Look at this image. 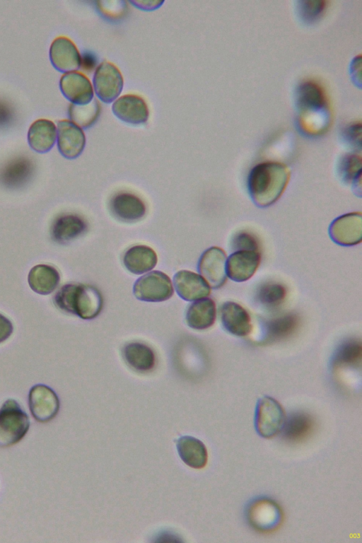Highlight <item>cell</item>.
<instances>
[{
  "label": "cell",
  "mask_w": 362,
  "mask_h": 543,
  "mask_svg": "<svg viewBox=\"0 0 362 543\" xmlns=\"http://www.w3.org/2000/svg\"><path fill=\"white\" fill-rule=\"evenodd\" d=\"M290 177V170L283 163L264 162L250 171L247 187L253 202L267 207L276 202L284 193Z\"/></svg>",
  "instance_id": "1"
},
{
  "label": "cell",
  "mask_w": 362,
  "mask_h": 543,
  "mask_svg": "<svg viewBox=\"0 0 362 543\" xmlns=\"http://www.w3.org/2000/svg\"><path fill=\"white\" fill-rule=\"evenodd\" d=\"M53 302L61 310L83 320L96 317L103 307L101 293L89 284H65L56 293Z\"/></svg>",
  "instance_id": "2"
},
{
  "label": "cell",
  "mask_w": 362,
  "mask_h": 543,
  "mask_svg": "<svg viewBox=\"0 0 362 543\" xmlns=\"http://www.w3.org/2000/svg\"><path fill=\"white\" fill-rule=\"evenodd\" d=\"M29 427V417L20 404L13 399L5 401L0 408V448L20 442Z\"/></svg>",
  "instance_id": "3"
},
{
  "label": "cell",
  "mask_w": 362,
  "mask_h": 543,
  "mask_svg": "<svg viewBox=\"0 0 362 543\" xmlns=\"http://www.w3.org/2000/svg\"><path fill=\"white\" fill-rule=\"evenodd\" d=\"M245 515L249 525L262 533L276 530L283 521L281 507L268 497H258L252 500L247 504Z\"/></svg>",
  "instance_id": "4"
},
{
  "label": "cell",
  "mask_w": 362,
  "mask_h": 543,
  "mask_svg": "<svg viewBox=\"0 0 362 543\" xmlns=\"http://www.w3.org/2000/svg\"><path fill=\"white\" fill-rule=\"evenodd\" d=\"M285 413L278 401L264 396L257 401L255 413V428L263 438H270L278 434L285 421Z\"/></svg>",
  "instance_id": "5"
},
{
  "label": "cell",
  "mask_w": 362,
  "mask_h": 543,
  "mask_svg": "<svg viewBox=\"0 0 362 543\" xmlns=\"http://www.w3.org/2000/svg\"><path fill=\"white\" fill-rule=\"evenodd\" d=\"M124 78L119 68L107 61L101 62L95 69L93 87L98 98L105 103H113L122 93Z\"/></svg>",
  "instance_id": "6"
},
{
  "label": "cell",
  "mask_w": 362,
  "mask_h": 543,
  "mask_svg": "<svg viewBox=\"0 0 362 543\" xmlns=\"http://www.w3.org/2000/svg\"><path fill=\"white\" fill-rule=\"evenodd\" d=\"M173 291L170 277L160 271H152L141 276L133 287L135 297L146 302L165 301L173 296Z\"/></svg>",
  "instance_id": "7"
},
{
  "label": "cell",
  "mask_w": 362,
  "mask_h": 543,
  "mask_svg": "<svg viewBox=\"0 0 362 543\" xmlns=\"http://www.w3.org/2000/svg\"><path fill=\"white\" fill-rule=\"evenodd\" d=\"M28 405L33 417L38 422L52 420L59 410V399L49 386L37 384L33 386L28 394Z\"/></svg>",
  "instance_id": "8"
},
{
  "label": "cell",
  "mask_w": 362,
  "mask_h": 543,
  "mask_svg": "<svg viewBox=\"0 0 362 543\" xmlns=\"http://www.w3.org/2000/svg\"><path fill=\"white\" fill-rule=\"evenodd\" d=\"M226 255L218 247L205 250L198 262V271L212 288L217 289L224 285L227 279Z\"/></svg>",
  "instance_id": "9"
},
{
  "label": "cell",
  "mask_w": 362,
  "mask_h": 543,
  "mask_svg": "<svg viewBox=\"0 0 362 543\" xmlns=\"http://www.w3.org/2000/svg\"><path fill=\"white\" fill-rule=\"evenodd\" d=\"M329 234L337 244L351 246L362 240V217L361 212L344 214L334 219L329 226Z\"/></svg>",
  "instance_id": "10"
},
{
  "label": "cell",
  "mask_w": 362,
  "mask_h": 543,
  "mask_svg": "<svg viewBox=\"0 0 362 543\" xmlns=\"http://www.w3.org/2000/svg\"><path fill=\"white\" fill-rule=\"evenodd\" d=\"M49 55L54 68L64 74L77 71L82 64L76 45L66 36H59L52 41Z\"/></svg>",
  "instance_id": "11"
},
{
  "label": "cell",
  "mask_w": 362,
  "mask_h": 543,
  "mask_svg": "<svg viewBox=\"0 0 362 543\" xmlns=\"http://www.w3.org/2000/svg\"><path fill=\"white\" fill-rule=\"evenodd\" d=\"M112 111L119 120L130 124H145L149 117L147 103L136 94L119 96L112 105Z\"/></svg>",
  "instance_id": "12"
},
{
  "label": "cell",
  "mask_w": 362,
  "mask_h": 543,
  "mask_svg": "<svg viewBox=\"0 0 362 543\" xmlns=\"http://www.w3.org/2000/svg\"><path fill=\"white\" fill-rule=\"evenodd\" d=\"M63 95L74 105H86L94 98L93 84L84 74L75 71L64 73L59 80Z\"/></svg>",
  "instance_id": "13"
},
{
  "label": "cell",
  "mask_w": 362,
  "mask_h": 543,
  "mask_svg": "<svg viewBox=\"0 0 362 543\" xmlns=\"http://www.w3.org/2000/svg\"><path fill=\"white\" fill-rule=\"evenodd\" d=\"M57 142L59 153L66 158L74 159L83 152L86 146V135L83 129L70 120L58 122Z\"/></svg>",
  "instance_id": "14"
},
{
  "label": "cell",
  "mask_w": 362,
  "mask_h": 543,
  "mask_svg": "<svg viewBox=\"0 0 362 543\" xmlns=\"http://www.w3.org/2000/svg\"><path fill=\"white\" fill-rule=\"evenodd\" d=\"M109 208L111 214L117 219L124 222H135L141 219L146 208L143 200L137 195L129 192H119L110 199Z\"/></svg>",
  "instance_id": "15"
},
{
  "label": "cell",
  "mask_w": 362,
  "mask_h": 543,
  "mask_svg": "<svg viewBox=\"0 0 362 543\" xmlns=\"http://www.w3.org/2000/svg\"><path fill=\"white\" fill-rule=\"evenodd\" d=\"M260 259V254L256 250L235 251L226 259V274L234 281H245L257 271Z\"/></svg>",
  "instance_id": "16"
},
{
  "label": "cell",
  "mask_w": 362,
  "mask_h": 543,
  "mask_svg": "<svg viewBox=\"0 0 362 543\" xmlns=\"http://www.w3.org/2000/svg\"><path fill=\"white\" fill-rule=\"evenodd\" d=\"M173 284L179 296L185 300L193 301L204 298L211 293V287L199 274L188 270H180L173 277Z\"/></svg>",
  "instance_id": "17"
},
{
  "label": "cell",
  "mask_w": 362,
  "mask_h": 543,
  "mask_svg": "<svg viewBox=\"0 0 362 543\" xmlns=\"http://www.w3.org/2000/svg\"><path fill=\"white\" fill-rule=\"evenodd\" d=\"M220 314L223 327L231 334L245 337L251 332L250 317L240 305L231 301L226 302L220 309Z\"/></svg>",
  "instance_id": "18"
},
{
  "label": "cell",
  "mask_w": 362,
  "mask_h": 543,
  "mask_svg": "<svg viewBox=\"0 0 362 543\" xmlns=\"http://www.w3.org/2000/svg\"><path fill=\"white\" fill-rule=\"evenodd\" d=\"M87 229L86 221L79 215L67 213L52 223L51 237L57 243H66L81 235Z\"/></svg>",
  "instance_id": "19"
},
{
  "label": "cell",
  "mask_w": 362,
  "mask_h": 543,
  "mask_svg": "<svg viewBox=\"0 0 362 543\" xmlns=\"http://www.w3.org/2000/svg\"><path fill=\"white\" fill-rule=\"evenodd\" d=\"M57 136V127L52 121L38 119L28 129V142L33 151L44 153L54 146Z\"/></svg>",
  "instance_id": "20"
},
{
  "label": "cell",
  "mask_w": 362,
  "mask_h": 543,
  "mask_svg": "<svg viewBox=\"0 0 362 543\" xmlns=\"http://www.w3.org/2000/svg\"><path fill=\"white\" fill-rule=\"evenodd\" d=\"M158 257L156 252L144 245H136L129 247L123 255V264L132 274H141L153 269L156 265Z\"/></svg>",
  "instance_id": "21"
},
{
  "label": "cell",
  "mask_w": 362,
  "mask_h": 543,
  "mask_svg": "<svg viewBox=\"0 0 362 543\" xmlns=\"http://www.w3.org/2000/svg\"><path fill=\"white\" fill-rule=\"evenodd\" d=\"M216 310L215 302L209 298L199 299L190 304L186 311L187 325L197 330L206 329L215 322Z\"/></svg>",
  "instance_id": "22"
},
{
  "label": "cell",
  "mask_w": 362,
  "mask_h": 543,
  "mask_svg": "<svg viewBox=\"0 0 362 543\" xmlns=\"http://www.w3.org/2000/svg\"><path fill=\"white\" fill-rule=\"evenodd\" d=\"M122 356L127 364L138 372L150 371L156 364L153 349L141 342L134 341L124 345Z\"/></svg>",
  "instance_id": "23"
},
{
  "label": "cell",
  "mask_w": 362,
  "mask_h": 543,
  "mask_svg": "<svg viewBox=\"0 0 362 543\" xmlns=\"http://www.w3.org/2000/svg\"><path fill=\"white\" fill-rule=\"evenodd\" d=\"M176 447L181 460L187 465L202 469L206 465L207 450L200 440L190 436H181L176 442Z\"/></svg>",
  "instance_id": "24"
},
{
  "label": "cell",
  "mask_w": 362,
  "mask_h": 543,
  "mask_svg": "<svg viewBox=\"0 0 362 543\" xmlns=\"http://www.w3.org/2000/svg\"><path fill=\"white\" fill-rule=\"evenodd\" d=\"M28 281L30 288L37 293L48 295L58 286L60 276L52 266L37 264L29 272Z\"/></svg>",
  "instance_id": "25"
},
{
  "label": "cell",
  "mask_w": 362,
  "mask_h": 543,
  "mask_svg": "<svg viewBox=\"0 0 362 543\" xmlns=\"http://www.w3.org/2000/svg\"><path fill=\"white\" fill-rule=\"evenodd\" d=\"M313 428L310 416L304 413H294L285 419L281 431L288 440L298 441L308 436Z\"/></svg>",
  "instance_id": "26"
},
{
  "label": "cell",
  "mask_w": 362,
  "mask_h": 543,
  "mask_svg": "<svg viewBox=\"0 0 362 543\" xmlns=\"http://www.w3.org/2000/svg\"><path fill=\"white\" fill-rule=\"evenodd\" d=\"M100 110V103L93 98L91 102L86 105L71 104L68 113L70 121L81 129H88L98 120Z\"/></svg>",
  "instance_id": "27"
},
{
  "label": "cell",
  "mask_w": 362,
  "mask_h": 543,
  "mask_svg": "<svg viewBox=\"0 0 362 543\" xmlns=\"http://www.w3.org/2000/svg\"><path fill=\"white\" fill-rule=\"evenodd\" d=\"M296 103L300 110L326 105L322 89L312 82L300 84L296 90Z\"/></svg>",
  "instance_id": "28"
},
{
  "label": "cell",
  "mask_w": 362,
  "mask_h": 543,
  "mask_svg": "<svg viewBox=\"0 0 362 543\" xmlns=\"http://www.w3.org/2000/svg\"><path fill=\"white\" fill-rule=\"evenodd\" d=\"M298 325V318L292 314L285 315L267 323L266 341L284 339L291 334Z\"/></svg>",
  "instance_id": "29"
},
{
  "label": "cell",
  "mask_w": 362,
  "mask_h": 543,
  "mask_svg": "<svg viewBox=\"0 0 362 543\" xmlns=\"http://www.w3.org/2000/svg\"><path fill=\"white\" fill-rule=\"evenodd\" d=\"M361 352L360 341L349 339L342 343L334 353L332 364L334 367L355 364L360 360Z\"/></svg>",
  "instance_id": "30"
},
{
  "label": "cell",
  "mask_w": 362,
  "mask_h": 543,
  "mask_svg": "<svg viewBox=\"0 0 362 543\" xmlns=\"http://www.w3.org/2000/svg\"><path fill=\"white\" fill-rule=\"evenodd\" d=\"M339 175L346 183H353L361 176V158L356 154L345 155L339 164Z\"/></svg>",
  "instance_id": "31"
},
{
  "label": "cell",
  "mask_w": 362,
  "mask_h": 543,
  "mask_svg": "<svg viewBox=\"0 0 362 543\" xmlns=\"http://www.w3.org/2000/svg\"><path fill=\"white\" fill-rule=\"evenodd\" d=\"M31 171L30 163L19 160L10 164L1 175L3 182L9 186H18L25 181Z\"/></svg>",
  "instance_id": "32"
},
{
  "label": "cell",
  "mask_w": 362,
  "mask_h": 543,
  "mask_svg": "<svg viewBox=\"0 0 362 543\" xmlns=\"http://www.w3.org/2000/svg\"><path fill=\"white\" fill-rule=\"evenodd\" d=\"M285 288L277 283H268L259 288L257 296L259 301L269 307L279 305L286 297Z\"/></svg>",
  "instance_id": "33"
},
{
  "label": "cell",
  "mask_w": 362,
  "mask_h": 543,
  "mask_svg": "<svg viewBox=\"0 0 362 543\" xmlns=\"http://www.w3.org/2000/svg\"><path fill=\"white\" fill-rule=\"evenodd\" d=\"M298 3L300 15L305 21L315 20L325 7V3L323 1H300Z\"/></svg>",
  "instance_id": "34"
},
{
  "label": "cell",
  "mask_w": 362,
  "mask_h": 543,
  "mask_svg": "<svg viewBox=\"0 0 362 543\" xmlns=\"http://www.w3.org/2000/svg\"><path fill=\"white\" fill-rule=\"evenodd\" d=\"M233 250H256L258 251L257 240L250 233L239 232L236 233L231 241Z\"/></svg>",
  "instance_id": "35"
},
{
  "label": "cell",
  "mask_w": 362,
  "mask_h": 543,
  "mask_svg": "<svg viewBox=\"0 0 362 543\" xmlns=\"http://www.w3.org/2000/svg\"><path fill=\"white\" fill-rule=\"evenodd\" d=\"M98 7L100 10V12L103 13L104 16H107L106 18H110L112 11H115V12L117 13L119 16L122 15V12L125 8V4L124 1H98Z\"/></svg>",
  "instance_id": "36"
},
{
  "label": "cell",
  "mask_w": 362,
  "mask_h": 543,
  "mask_svg": "<svg viewBox=\"0 0 362 543\" xmlns=\"http://www.w3.org/2000/svg\"><path fill=\"white\" fill-rule=\"evenodd\" d=\"M344 137L346 141L354 147L361 148V125L355 124L345 129Z\"/></svg>",
  "instance_id": "37"
},
{
  "label": "cell",
  "mask_w": 362,
  "mask_h": 543,
  "mask_svg": "<svg viewBox=\"0 0 362 543\" xmlns=\"http://www.w3.org/2000/svg\"><path fill=\"white\" fill-rule=\"evenodd\" d=\"M165 1L163 0H131L129 1L132 5L138 9L146 11H154L162 6Z\"/></svg>",
  "instance_id": "38"
},
{
  "label": "cell",
  "mask_w": 362,
  "mask_h": 543,
  "mask_svg": "<svg viewBox=\"0 0 362 543\" xmlns=\"http://www.w3.org/2000/svg\"><path fill=\"white\" fill-rule=\"evenodd\" d=\"M12 322L0 313V344L5 341L13 333Z\"/></svg>",
  "instance_id": "39"
}]
</instances>
